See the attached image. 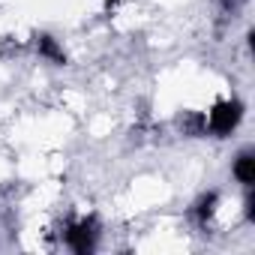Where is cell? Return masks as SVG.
I'll list each match as a JSON object with an SVG mask.
<instances>
[{
  "instance_id": "cell-1",
  "label": "cell",
  "mask_w": 255,
  "mask_h": 255,
  "mask_svg": "<svg viewBox=\"0 0 255 255\" xmlns=\"http://www.w3.org/2000/svg\"><path fill=\"white\" fill-rule=\"evenodd\" d=\"M243 120V102L240 99H222L210 108V114H204L207 132L216 138H228Z\"/></svg>"
},
{
  "instance_id": "cell-2",
  "label": "cell",
  "mask_w": 255,
  "mask_h": 255,
  "mask_svg": "<svg viewBox=\"0 0 255 255\" xmlns=\"http://www.w3.org/2000/svg\"><path fill=\"white\" fill-rule=\"evenodd\" d=\"M63 240L72 252L78 255H90L96 249V240H99V222L96 216H84L78 222H69L66 231H63Z\"/></svg>"
},
{
  "instance_id": "cell-3",
  "label": "cell",
  "mask_w": 255,
  "mask_h": 255,
  "mask_svg": "<svg viewBox=\"0 0 255 255\" xmlns=\"http://www.w3.org/2000/svg\"><path fill=\"white\" fill-rule=\"evenodd\" d=\"M33 45H36V51H39L42 60L54 63V66H63V63H66V51H63V45H60L51 33H36V36H33Z\"/></svg>"
},
{
  "instance_id": "cell-4",
  "label": "cell",
  "mask_w": 255,
  "mask_h": 255,
  "mask_svg": "<svg viewBox=\"0 0 255 255\" xmlns=\"http://www.w3.org/2000/svg\"><path fill=\"white\" fill-rule=\"evenodd\" d=\"M231 174H234V180H237L240 186L252 189V183H255V153H252V150L237 153V159H234V165H231Z\"/></svg>"
},
{
  "instance_id": "cell-5",
  "label": "cell",
  "mask_w": 255,
  "mask_h": 255,
  "mask_svg": "<svg viewBox=\"0 0 255 255\" xmlns=\"http://www.w3.org/2000/svg\"><path fill=\"white\" fill-rule=\"evenodd\" d=\"M216 204H219V192H204L198 201H195V207H192V213H195V219L201 222V225H207L210 219H213V213H216Z\"/></svg>"
},
{
  "instance_id": "cell-6",
  "label": "cell",
  "mask_w": 255,
  "mask_h": 255,
  "mask_svg": "<svg viewBox=\"0 0 255 255\" xmlns=\"http://www.w3.org/2000/svg\"><path fill=\"white\" fill-rule=\"evenodd\" d=\"M180 129H183V135H192V138L207 135L204 114H201V111H186V114H183V120H180Z\"/></svg>"
},
{
  "instance_id": "cell-7",
  "label": "cell",
  "mask_w": 255,
  "mask_h": 255,
  "mask_svg": "<svg viewBox=\"0 0 255 255\" xmlns=\"http://www.w3.org/2000/svg\"><path fill=\"white\" fill-rule=\"evenodd\" d=\"M246 219L255 222V198L252 195H246Z\"/></svg>"
},
{
  "instance_id": "cell-8",
  "label": "cell",
  "mask_w": 255,
  "mask_h": 255,
  "mask_svg": "<svg viewBox=\"0 0 255 255\" xmlns=\"http://www.w3.org/2000/svg\"><path fill=\"white\" fill-rule=\"evenodd\" d=\"M105 3H108V6H117V3H120V0H105Z\"/></svg>"
}]
</instances>
